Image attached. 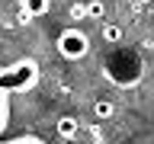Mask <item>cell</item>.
Wrapping results in <instances>:
<instances>
[{
	"mask_svg": "<svg viewBox=\"0 0 154 144\" xmlns=\"http://www.w3.org/2000/svg\"><path fill=\"white\" fill-rule=\"evenodd\" d=\"M103 77L116 86H138L144 77V61L138 55V48L128 45H112L103 55Z\"/></svg>",
	"mask_w": 154,
	"mask_h": 144,
	"instance_id": "cell-1",
	"label": "cell"
},
{
	"mask_svg": "<svg viewBox=\"0 0 154 144\" xmlns=\"http://www.w3.org/2000/svg\"><path fill=\"white\" fill-rule=\"evenodd\" d=\"M0 77H3V86L10 93H26L38 83V61L35 58H19L10 67H0Z\"/></svg>",
	"mask_w": 154,
	"mask_h": 144,
	"instance_id": "cell-2",
	"label": "cell"
},
{
	"mask_svg": "<svg viewBox=\"0 0 154 144\" xmlns=\"http://www.w3.org/2000/svg\"><path fill=\"white\" fill-rule=\"evenodd\" d=\"M58 51H61V58H67V61H80V58L90 55V35H87L84 29H64L61 35H58Z\"/></svg>",
	"mask_w": 154,
	"mask_h": 144,
	"instance_id": "cell-3",
	"label": "cell"
},
{
	"mask_svg": "<svg viewBox=\"0 0 154 144\" xmlns=\"http://www.w3.org/2000/svg\"><path fill=\"white\" fill-rule=\"evenodd\" d=\"M58 138H64V141H71V138H77V131H80V122H77V115H61L55 125Z\"/></svg>",
	"mask_w": 154,
	"mask_h": 144,
	"instance_id": "cell-4",
	"label": "cell"
},
{
	"mask_svg": "<svg viewBox=\"0 0 154 144\" xmlns=\"http://www.w3.org/2000/svg\"><path fill=\"white\" fill-rule=\"evenodd\" d=\"M51 0H19V10H23V19H32V16H45Z\"/></svg>",
	"mask_w": 154,
	"mask_h": 144,
	"instance_id": "cell-5",
	"label": "cell"
},
{
	"mask_svg": "<svg viewBox=\"0 0 154 144\" xmlns=\"http://www.w3.org/2000/svg\"><path fill=\"white\" fill-rule=\"evenodd\" d=\"M10 99H13V93L3 86V77H0V131H3L7 122H10Z\"/></svg>",
	"mask_w": 154,
	"mask_h": 144,
	"instance_id": "cell-6",
	"label": "cell"
},
{
	"mask_svg": "<svg viewBox=\"0 0 154 144\" xmlns=\"http://www.w3.org/2000/svg\"><path fill=\"white\" fill-rule=\"evenodd\" d=\"M103 42H109V45H122V26L103 22Z\"/></svg>",
	"mask_w": 154,
	"mask_h": 144,
	"instance_id": "cell-7",
	"label": "cell"
},
{
	"mask_svg": "<svg viewBox=\"0 0 154 144\" xmlns=\"http://www.w3.org/2000/svg\"><path fill=\"white\" fill-rule=\"evenodd\" d=\"M93 112H96V118H112L116 106L109 103V99H96V103H93Z\"/></svg>",
	"mask_w": 154,
	"mask_h": 144,
	"instance_id": "cell-8",
	"label": "cell"
},
{
	"mask_svg": "<svg viewBox=\"0 0 154 144\" xmlns=\"http://www.w3.org/2000/svg\"><path fill=\"white\" fill-rule=\"evenodd\" d=\"M0 144H48V141H42L35 134H19V138H10V141H0Z\"/></svg>",
	"mask_w": 154,
	"mask_h": 144,
	"instance_id": "cell-9",
	"label": "cell"
},
{
	"mask_svg": "<svg viewBox=\"0 0 154 144\" xmlns=\"http://www.w3.org/2000/svg\"><path fill=\"white\" fill-rule=\"evenodd\" d=\"M87 19H103V3H100V0L87 3Z\"/></svg>",
	"mask_w": 154,
	"mask_h": 144,
	"instance_id": "cell-10",
	"label": "cell"
},
{
	"mask_svg": "<svg viewBox=\"0 0 154 144\" xmlns=\"http://www.w3.org/2000/svg\"><path fill=\"white\" fill-rule=\"evenodd\" d=\"M71 19H87V3H74L71 7Z\"/></svg>",
	"mask_w": 154,
	"mask_h": 144,
	"instance_id": "cell-11",
	"label": "cell"
}]
</instances>
